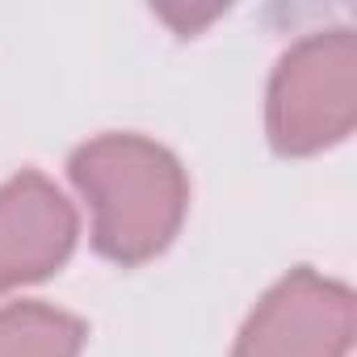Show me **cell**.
<instances>
[{
	"label": "cell",
	"mask_w": 357,
	"mask_h": 357,
	"mask_svg": "<svg viewBox=\"0 0 357 357\" xmlns=\"http://www.w3.org/2000/svg\"><path fill=\"white\" fill-rule=\"evenodd\" d=\"M72 176L93 202L97 248L114 261H147L185 215V176L176 160L135 135H109L76 151Z\"/></svg>",
	"instance_id": "obj_1"
},
{
	"label": "cell",
	"mask_w": 357,
	"mask_h": 357,
	"mask_svg": "<svg viewBox=\"0 0 357 357\" xmlns=\"http://www.w3.org/2000/svg\"><path fill=\"white\" fill-rule=\"evenodd\" d=\"M357 114V43L328 30L298 43L269 93V130L282 151H319L349 135Z\"/></svg>",
	"instance_id": "obj_2"
},
{
	"label": "cell",
	"mask_w": 357,
	"mask_h": 357,
	"mask_svg": "<svg viewBox=\"0 0 357 357\" xmlns=\"http://www.w3.org/2000/svg\"><path fill=\"white\" fill-rule=\"evenodd\" d=\"M353 336V298L344 286L290 273L248 319L236 357H340Z\"/></svg>",
	"instance_id": "obj_3"
},
{
	"label": "cell",
	"mask_w": 357,
	"mask_h": 357,
	"mask_svg": "<svg viewBox=\"0 0 357 357\" xmlns=\"http://www.w3.org/2000/svg\"><path fill=\"white\" fill-rule=\"evenodd\" d=\"M76 240V219L63 194L26 172L0 190V294L51 273Z\"/></svg>",
	"instance_id": "obj_4"
},
{
	"label": "cell",
	"mask_w": 357,
	"mask_h": 357,
	"mask_svg": "<svg viewBox=\"0 0 357 357\" xmlns=\"http://www.w3.org/2000/svg\"><path fill=\"white\" fill-rule=\"evenodd\" d=\"M80 336V324L51 307L0 311V357H76Z\"/></svg>",
	"instance_id": "obj_5"
},
{
	"label": "cell",
	"mask_w": 357,
	"mask_h": 357,
	"mask_svg": "<svg viewBox=\"0 0 357 357\" xmlns=\"http://www.w3.org/2000/svg\"><path fill=\"white\" fill-rule=\"evenodd\" d=\"M219 13H223L219 5H211V9H185V5H164V9H160V17H164V22H172V26H176V34H198V30H202L206 22H215Z\"/></svg>",
	"instance_id": "obj_6"
}]
</instances>
